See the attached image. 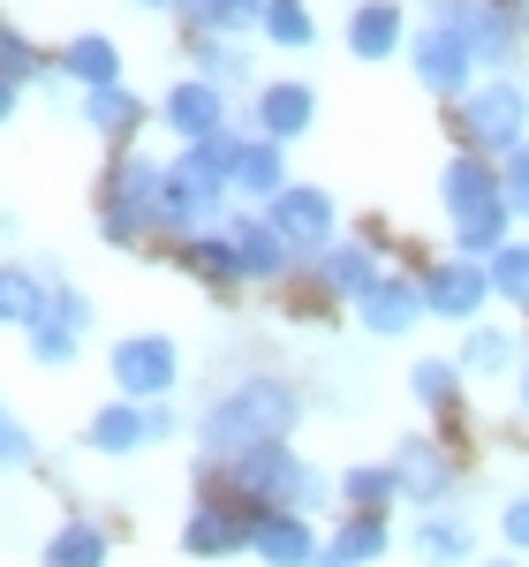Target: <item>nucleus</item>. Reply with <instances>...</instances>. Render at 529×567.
Segmentation results:
<instances>
[{
  "mask_svg": "<svg viewBox=\"0 0 529 567\" xmlns=\"http://www.w3.org/2000/svg\"><path fill=\"white\" fill-rule=\"evenodd\" d=\"M303 424V393L288 386L280 371H250V379H235V386L197 416V454L227 470V462H242L250 446H272V439H288Z\"/></svg>",
  "mask_w": 529,
  "mask_h": 567,
  "instance_id": "nucleus-1",
  "label": "nucleus"
},
{
  "mask_svg": "<svg viewBox=\"0 0 529 567\" xmlns=\"http://www.w3.org/2000/svg\"><path fill=\"white\" fill-rule=\"evenodd\" d=\"M439 205H446V219H454V258L491 265V250H499V243H515V235H507V227H515V213H507L499 167H491V159H477V152H454V159L439 167Z\"/></svg>",
  "mask_w": 529,
  "mask_h": 567,
  "instance_id": "nucleus-2",
  "label": "nucleus"
},
{
  "mask_svg": "<svg viewBox=\"0 0 529 567\" xmlns=\"http://www.w3.org/2000/svg\"><path fill=\"white\" fill-rule=\"evenodd\" d=\"M227 477H235V499H242V507H272V515H310V507H325V492H333L288 439L250 446L242 462H227Z\"/></svg>",
  "mask_w": 529,
  "mask_h": 567,
  "instance_id": "nucleus-3",
  "label": "nucleus"
},
{
  "mask_svg": "<svg viewBox=\"0 0 529 567\" xmlns=\"http://www.w3.org/2000/svg\"><path fill=\"white\" fill-rule=\"evenodd\" d=\"M515 144H529V84L522 76H485L461 99V152L507 159Z\"/></svg>",
  "mask_w": 529,
  "mask_h": 567,
  "instance_id": "nucleus-4",
  "label": "nucleus"
},
{
  "mask_svg": "<svg viewBox=\"0 0 529 567\" xmlns=\"http://www.w3.org/2000/svg\"><path fill=\"white\" fill-rule=\"evenodd\" d=\"M159 197H167V167L144 159V152H122L114 175H106V197H98V227L114 243H144L159 227Z\"/></svg>",
  "mask_w": 529,
  "mask_h": 567,
  "instance_id": "nucleus-5",
  "label": "nucleus"
},
{
  "mask_svg": "<svg viewBox=\"0 0 529 567\" xmlns=\"http://www.w3.org/2000/svg\"><path fill=\"white\" fill-rule=\"evenodd\" d=\"M408 61H416V84L432 91V99H469L477 91V53H469V39L446 23V16H432L416 39H408Z\"/></svg>",
  "mask_w": 529,
  "mask_h": 567,
  "instance_id": "nucleus-6",
  "label": "nucleus"
},
{
  "mask_svg": "<svg viewBox=\"0 0 529 567\" xmlns=\"http://www.w3.org/2000/svg\"><path fill=\"white\" fill-rule=\"evenodd\" d=\"M432 16H446L469 39L477 69H515V45H522V16L515 8H499V0H432Z\"/></svg>",
  "mask_w": 529,
  "mask_h": 567,
  "instance_id": "nucleus-7",
  "label": "nucleus"
},
{
  "mask_svg": "<svg viewBox=\"0 0 529 567\" xmlns=\"http://www.w3.org/2000/svg\"><path fill=\"white\" fill-rule=\"evenodd\" d=\"M264 219L288 235V250H295L303 265L318 258L325 243H341V235H333V227H341V213H333V189H318V182H288V189L264 205Z\"/></svg>",
  "mask_w": 529,
  "mask_h": 567,
  "instance_id": "nucleus-8",
  "label": "nucleus"
},
{
  "mask_svg": "<svg viewBox=\"0 0 529 567\" xmlns=\"http://www.w3.org/2000/svg\"><path fill=\"white\" fill-rule=\"evenodd\" d=\"M181 379V349L167 333H129V341H114V386L122 401H167Z\"/></svg>",
  "mask_w": 529,
  "mask_h": 567,
  "instance_id": "nucleus-9",
  "label": "nucleus"
},
{
  "mask_svg": "<svg viewBox=\"0 0 529 567\" xmlns=\"http://www.w3.org/2000/svg\"><path fill=\"white\" fill-rule=\"evenodd\" d=\"M386 462H394V477H401V499H416L424 515H439L446 499L461 492V470H454V454H446L439 439H424V432H408L394 454H386Z\"/></svg>",
  "mask_w": 529,
  "mask_h": 567,
  "instance_id": "nucleus-10",
  "label": "nucleus"
},
{
  "mask_svg": "<svg viewBox=\"0 0 529 567\" xmlns=\"http://www.w3.org/2000/svg\"><path fill=\"white\" fill-rule=\"evenodd\" d=\"M355 318H363V333L371 341H401V333H416L432 303H424V280H408V272H378L363 296H355Z\"/></svg>",
  "mask_w": 529,
  "mask_h": 567,
  "instance_id": "nucleus-11",
  "label": "nucleus"
},
{
  "mask_svg": "<svg viewBox=\"0 0 529 567\" xmlns=\"http://www.w3.org/2000/svg\"><path fill=\"white\" fill-rule=\"evenodd\" d=\"M181 553L189 560H235L250 553V507L242 499H197L181 523Z\"/></svg>",
  "mask_w": 529,
  "mask_h": 567,
  "instance_id": "nucleus-12",
  "label": "nucleus"
},
{
  "mask_svg": "<svg viewBox=\"0 0 529 567\" xmlns=\"http://www.w3.org/2000/svg\"><path fill=\"white\" fill-rule=\"evenodd\" d=\"M424 303H432V318L477 326V310L491 303V272L477 258H439L432 272H424Z\"/></svg>",
  "mask_w": 529,
  "mask_h": 567,
  "instance_id": "nucleus-13",
  "label": "nucleus"
},
{
  "mask_svg": "<svg viewBox=\"0 0 529 567\" xmlns=\"http://www.w3.org/2000/svg\"><path fill=\"white\" fill-rule=\"evenodd\" d=\"M227 243H235V265H242V280H288V272H295V250H288V235H280V227H272V219L264 213H235L227 219Z\"/></svg>",
  "mask_w": 529,
  "mask_h": 567,
  "instance_id": "nucleus-14",
  "label": "nucleus"
},
{
  "mask_svg": "<svg viewBox=\"0 0 529 567\" xmlns=\"http://www.w3.org/2000/svg\"><path fill=\"white\" fill-rule=\"evenodd\" d=\"M250 122H258V136H272V144H295V136L318 130V91L295 84V76H280V84H258V106H250Z\"/></svg>",
  "mask_w": 529,
  "mask_h": 567,
  "instance_id": "nucleus-15",
  "label": "nucleus"
},
{
  "mask_svg": "<svg viewBox=\"0 0 529 567\" xmlns=\"http://www.w3.org/2000/svg\"><path fill=\"white\" fill-rule=\"evenodd\" d=\"M84 333H91V296H76V288H53L45 318L31 326V355H39V363H76Z\"/></svg>",
  "mask_w": 529,
  "mask_h": 567,
  "instance_id": "nucleus-16",
  "label": "nucleus"
},
{
  "mask_svg": "<svg viewBox=\"0 0 529 567\" xmlns=\"http://www.w3.org/2000/svg\"><path fill=\"white\" fill-rule=\"evenodd\" d=\"M159 114H167V130H175L181 144H205V136L227 130V91L205 84V76H181V84L159 99Z\"/></svg>",
  "mask_w": 529,
  "mask_h": 567,
  "instance_id": "nucleus-17",
  "label": "nucleus"
},
{
  "mask_svg": "<svg viewBox=\"0 0 529 567\" xmlns=\"http://www.w3.org/2000/svg\"><path fill=\"white\" fill-rule=\"evenodd\" d=\"M227 189L250 197V205H272V197L288 189V144H272V136H242V144H235V167H227Z\"/></svg>",
  "mask_w": 529,
  "mask_h": 567,
  "instance_id": "nucleus-18",
  "label": "nucleus"
},
{
  "mask_svg": "<svg viewBox=\"0 0 529 567\" xmlns=\"http://www.w3.org/2000/svg\"><path fill=\"white\" fill-rule=\"evenodd\" d=\"M250 553H258L264 567H310V560H318L310 515H272V507H250Z\"/></svg>",
  "mask_w": 529,
  "mask_h": 567,
  "instance_id": "nucleus-19",
  "label": "nucleus"
},
{
  "mask_svg": "<svg viewBox=\"0 0 529 567\" xmlns=\"http://www.w3.org/2000/svg\"><path fill=\"white\" fill-rule=\"evenodd\" d=\"M401 45H408V16H401V0H355V8H349V53H355V61H394Z\"/></svg>",
  "mask_w": 529,
  "mask_h": 567,
  "instance_id": "nucleus-20",
  "label": "nucleus"
},
{
  "mask_svg": "<svg viewBox=\"0 0 529 567\" xmlns=\"http://www.w3.org/2000/svg\"><path fill=\"white\" fill-rule=\"evenodd\" d=\"M378 272H386V265H378V250H371V243H325V250L310 258V280H318L325 296H349V303L371 288V280H378Z\"/></svg>",
  "mask_w": 529,
  "mask_h": 567,
  "instance_id": "nucleus-21",
  "label": "nucleus"
},
{
  "mask_svg": "<svg viewBox=\"0 0 529 567\" xmlns=\"http://www.w3.org/2000/svg\"><path fill=\"white\" fill-rule=\"evenodd\" d=\"M84 439H91V454H136V446L159 439V416H152V401H106Z\"/></svg>",
  "mask_w": 529,
  "mask_h": 567,
  "instance_id": "nucleus-22",
  "label": "nucleus"
},
{
  "mask_svg": "<svg viewBox=\"0 0 529 567\" xmlns=\"http://www.w3.org/2000/svg\"><path fill=\"white\" fill-rule=\"evenodd\" d=\"M175 16L197 39H242L264 23V0H175Z\"/></svg>",
  "mask_w": 529,
  "mask_h": 567,
  "instance_id": "nucleus-23",
  "label": "nucleus"
},
{
  "mask_svg": "<svg viewBox=\"0 0 529 567\" xmlns=\"http://www.w3.org/2000/svg\"><path fill=\"white\" fill-rule=\"evenodd\" d=\"M454 363H461V379H507V371H522V341L507 326H469Z\"/></svg>",
  "mask_w": 529,
  "mask_h": 567,
  "instance_id": "nucleus-24",
  "label": "nucleus"
},
{
  "mask_svg": "<svg viewBox=\"0 0 529 567\" xmlns=\"http://www.w3.org/2000/svg\"><path fill=\"white\" fill-rule=\"evenodd\" d=\"M61 76H69V84H84V91L122 84V45H114V39H98V31L69 39V45H61Z\"/></svg>",
  "mask_w": 529,
  "mask_h": 567,
  "instance_id": "nucleus-25",
  "label": "nucleus"
},
{
  "mask_svg": "<svg viewBox=\"0 0 529 567\" xmlns=\"http://www.w3.org/2000/svg\"><path fill=\"white\" fill-rule=\"evenodd\" d=\"M45 303H53V288H45L39 272H23V265H0V326H39Z\"/></svg>",
  "mask_w": 529,
  "mask_h": 567,
  "instance_id": "nucleus-26",
  "label": "nucleus"
},
{
  "mask_svg": "<svg viewBox=\"0 0 529 567\" xmlns=\"http://www.w3.org/2000/svg\"><path fill=\"white\" fill-rule=\"evenodd\" d=\"M469 553H477V537H469L461 515H424L416 523V560L424 567H461Z\"/></svg>",
  "mask_w": 529,
  "mask_h": 567,
  "instance_id": "nucleus-27",
  "label": "nucleus"
},
{
  "mask_svg": "<svg viewBox=\"0 0 529 567\" xmlns=\"http://www.w3.org/2000/svg\"><path fill=\"white\" fill-rule=\"evenodd\" d=\"M333 560H349V567H371V560H386L394 553V529H386V515H349V523L333 529V545H325Z\"/></svg>",
  "mask_w": 529,
  "mask_h": 567,
  "instance_id": "nucleus-28",
  "label": "nucleus"
},
{
  "mask_svg": "<svg viewBox=\"0 0 529 567\" xmlns=\"http://www.w3.org/2000/svg\"><path fill=\"white\" fill-rule=\"evenodd\" d=\"M341 499H349V515H386V507L401 499L394 462H355L349 477H341Z\"/></svg>",
  "mask_w": 529,
  "mask_h": 567,
  "instance_id": "nucleus-29",
  "label": "nucleus"
},
{
  "mask_svg": "<svg viewBox=\"0 0 529 567\" xmlns=\"http://www.w3.org/2000/svg\"><path fill=\"white\" fill-rule=\"evenodd\" d=\"M84 122H91L98 136H114V144H129L136 122H144V99H136V91H122V84L84 91Z\"/></svg>",
  "mask_w": 529,
  "mask_h": 567,
  "instance_id": "nucleus-30",
  "label": "nucleus"
},
{
  "mask_svg": "<svg viewBox=\"0 0 529 567\" xmlns=\"http://www.w3.org/2000/svg\"><path fill=\"white\" fill-rule=\"evenodd\" d=\"M45 567H106V529L98 523H61L45 545Z\"/></svg>",
  "mask_w": 529,
  "mask_h": 567,
  "instance_id": "nucleus-31",
  "label": "nucleus"
},
{
  "mask_svg": "<svg viewBox=\"0 0 529 567\" xmlns=\"http://www.w3.org/2000/svg\"><path fill=\"white\" fill-rule=\"evenodd\" d=\"M408 393H416L424 409H454V401H461V363H454V355H424V363H408Z\"/></svg>",
  "mask_w": 529,
  "mask_h": 567,
  "instance_id": "nucleus-32",
  "label": "nucleus"
},
{
  "mask_svg": "<svg viewBox=\"0 0 529 567\" xmlns=\"http://www.w3.org/2000/svg\"><path fill=\"white\" fill-rule=\"evenodd\" d=\"M272 45H288V53H303V45H318V23H310L303 0H264V23H258Z\"/></svg>",
  "mask_w": 529,
  "mask_h": 567,
  "instance_id": "nucleus-33",
  "label": "nucleus"
},
{
  "mask_svg": "<svg viewBox=\"0 0 529 567\" xmlns=\"http://www.w3.org/2000/svg\"><path fill=\"white\" fill-rule=\"evenodd\" d=\"M197 76H205V84H220V91L250 84V53H242L235 39H197Z\"/></svg>",
  "mask_w": 529,
  "mask_h": 567,
  "instance_id": "nucleus-34",
  "label": "nucleus"
},
{
  "mask_svg": "<svg viewBox=\"0 0 529 567\" xmlns=\"http://www.w3.org/2000/svg\"><path fill=\"white\" fill-rule=\"evenodd\" d=\"M485 272H491V296H507L515 310H529V243H499Z\"/></svg>",
  "mask_w": 529,
  "mask_h": 567,
  "instance_id": "nucleus-35",
  "label": "nucleus"
},
{
  "mask_svg": "<svg viewBox=\"0 0 529 567\" xmlns=\"http://www.w3.org/2000/svg\"><path fill=\"white\" fill-rule=\"evenodd\" d=\"M189 265H197L205 280H220V288H235V280H242V265H235V243H227V227L197 235V243H189Z\"/></svg>",
  "mask_w": 529,
  "mask_h": 567,
  "instance_id": "nucleus-36",
  "label": "nucleus"
},
{
  "mask_svg": "<svg viewBox=\"0 0 529 567\" xmlns=\"http://www.w3.org/2000/svg\"><path fill=\"white\" fill-rule=\"evenodd\" d=\"M0 76H8V84H39V76H45V53L31 39H15V31H0Z\"/></svg>",
  "mask_w": 529,
  "mask_h": 567,
  "instance_id": "nucleus-37",
  "label": "nucleus"
},
{
  "mask_svg": "<svg viewBox=\"0 0 529 567\" xmlns=\"http://www.w3.org/2000/svg\"><path fill=\"white\" fill-rule=\"evenodd\" d=\"M499 189H507V213L529 219V144H515V152L499 159Z\"/></svg>",
  "mask_w": 529,
  "mask_h": 567,
  "instance_id": "nucleus-38",
  "label": "nucleus"
},
{
  "mask_svg": "<svg viewBox=\"0 0 529 567\" xmlns=\"http://www.w3.org/2000/svg\"><path fill=\"white\" fill-rule=\"evenodd\" d=\"M499 537H507V545H515V553L529 560V492H522V499H507V507H499Z\"/></svg>",
  "mask_w": 529,
  "mask_h": 567,
  "instance_id": "nucleus-39",
  "label": "nucleus"
},
{
  "mask_svg": "<svg viewBox=\"0 0 529 567\" xmlns=\"http://www.w3.org/2000/svg\"><path fill=\"white\" fill-rule=\"evenodd\" d=\"M23 462H31V432L15 416H0V470H23Z\"/></svg>",
  "mask_w": 529,
  "mask_h": 567,
  "instance_id": "nucleus-40",
  "label": "nucleus"
},
{
  "mask_svg": "<svg viewBox=\"0 0 529 567\" xmlns=\"http://www.w3.org/2000/svg\"><path fill=\"white\" fill-rule=\"evenodd\" d=\"M15 91H23V84H8V76H0V122H15Z\"/></svg>",
  "mask_w": 529,
  "mask_h": 567,
  "instance_id": "nucleus-41",
  "label": "nucleus"
},
{
  "mask_svg": "<svg viewBox=\"0 0 529 567\" xmlns=\"http://www.w3.org/2000/svg\"><path fill=\"white\" fill-rule=\"evenodd\" d=\"M515 393H522V409H529V355H522V371H515Z\"/></svg>",
  "mask_w": 529,
  "mask_h": 567,
  "instance_id": "nucleus-42",
  "label": "nucleus"
},
{
  "mask_svg": "<svg viewBox=\"0 0 529 567\" xmlns=\"http://www.w3.org/2000/svg\"><path fill=\"white\" fill-rule=\"evenodd\" d=\"M485 567H529V560H522V553H499V560H485Z\"/></svg>",
  "mask_w": 529,
  "mask_h": 567,
  "instance_id": "nucleus-43",
  "label": "nucleus"
},
{
  "mask_svg": "<svg viewBox=\"0 0 529 567\" xmlns=\"http://www.w3.org/2000/svg\"><path fill=\"white\" fill-rule=\"evenodd\" d=\"M310 567H349V560H333V553H325V545H318V560H310Z\"/></svg>",
  "mask_w": 529,
  "mask_h": 567,
  "instance_id": "nucleus-44",
  "label": "nucleus"
},
{
  "mask_svg": "<svg viewBox=\"0 0 529 567\" xmlns=\"http://www.w3.org/2000/svg\"><path fill=\"white\" fill-rule=\"evenodd\" d=\"M515 16H522V39H529V0H522V8H515Z\"/></svg>",
  "mask_w": 529,
  "mask_h": 567,
  "instance_id": "nucleus-45",
  "label": "nucleus"
},
{
  "mask_svg": "<svg viewBox=\"0 0 529 567\" xmlns=\"http://www.w3.org/2000/svg\"><path fill=\"white\" fill-rule=\"evenodd\" d=\"M136 8H175V0H136Z\"/></svg>",
  "mask_w": 529,
  "mask_h": 567,
  "instance_id": "nucleus-46",
  "label": "nucleus"
},
{
  "mask_svg": "<svg viewBox=\"0 0 529 567\" xmlns=\"http://www.w3.org/2000/svg\"><path fill=\"white\" fill-rule=\"evenodd\" d=\"M522 84H529V76H522Z\"/></svg>",
  "mask_w": 529,
  "mask_h": 567,
  "instance_id": "nucleus-47",
  "label": "nucleus"
}]
</instances>
